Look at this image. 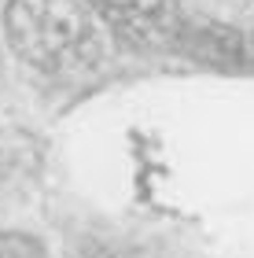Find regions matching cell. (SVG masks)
Here are the masks:
<instances>
[{"label":"cell","mask_w":254,"mask_h":258,"mask_svg":"<svg viewBox=\"0 0 254 258\" xmlns=\"http://www.w3.org/2000/svg\"><path fill=\"white\" fill-rule=\"evenodd\" d=\"M8 37L22 59L44 70L81 67L96 52L89 15L77 0H11Z\"/></svg>","instance_id":"cell-1"},{"label":"cell","mask_w":254,"mask_h":258,"mask_svg":"<svg viewBox=\"0 0 254 258\" xmlns=\"http://www.w3.org/2000/svg\"><path fill=\"white\" fill-rule=\"evenodd\" d=\"M100 15L133 41H155L166 30L170 0H92Z\"/></svg>","instance_id":"cell-2"},{"label":"cell","mask_w":254,"mask_h":258,"mask_svg":"<svg viewBox=\"0 0 254 258\" xmlns=\"http://www.w3.org/2000/svg\"><path fill=\"white\" fill-rule=\"evenodd\" d=\"M0 258H44L41 243L22 232H0Z\"/></svg>","instance_id":"cell-3"}]
</instances>
